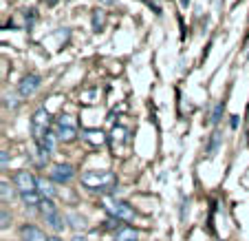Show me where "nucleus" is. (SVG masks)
I'll return each instance as SVG.
<instances>
[{
	"mask_svg": "<svg viewBox=\"0 0 249 241\" xmlns=\"http://www.w3.org/2000/svg\"><path fill=\"white\" fill-rule=\"evenodd\" d=\"M47 219V223H49V228H53L55 232H62L66 228V221H64V217H62L60 213H55V215H49V217H44Z\"/></svg>",
	"mask_w": 249,
	"mask_h": 241,
	"instance_id": "obj_14",
	"label": "nucleus"
},
{
	"mask_svg": "<svg viewBox=\"0 0 249 241\" xmlns=\"http://www.w3.org/2000/svg\"><path fill=\"white\" fill-rule=\"evenodd\" d=\"M55 133L60 142H73L77 137V128L73 126H62V124H55Z\"/></svg>",
	"mask_w": 249,
	"mask_h": 241,
	"instance_id": "obj_9",
	"label": "nucleus"
},
{
	"mask_svg": "<svg viewBox=\"0 0 249 241\" xmlns=\"http://www.w3.org/2000/svg\"><path fill=\"white\" fill-rule=\"evenodd\" d=\"M40 210H42L44 217H49V215H55V213H57L55 203H53L51 199H42V203H40Z\"/></svg>",
	"mask_w": 249,
	"mask_h": 241,
	"instance_id": "obj_20",
	"label": "nucleus"
},
{
	"mask_svg": "<svg viewBox=\"0 0 249 241\" xmlns=\"http://www.w3.org/2000/svg\"><path fill=\"white\" fill-rule=\"evenodd\" d=\"M49 241H62V239H57V237H49Z\"/></svg>",
	"mask_w": 249,
	"mask_h": 241,
	"instance_id": "obj_26",
	"label": "nucleus"
},
{
	"mask_svg": "<svg viewBox=\"0 0 249 241\" xmlns=\"http://www.w3.org/2000/svg\"><path fill=\"white\" fill-rule=\"evenodd\" d=\"M20 237H22V241H49V237L36 226H22Z\"/></svg>",
	"mask_w": 249,
	"mask_h": 241,
	"instance_id": "obj_8",
	"label": "nucleus"
},
{
	"mask_svg": "<svg viewBox=\"0 0 249 241\" xmlns=\"http://www.w3.org/2000/svg\"><path fill=\"white\" fill-rule=\"evenodd\" d=\"M47 2H49V5H53V2H55V0H47Z\"/></svg>",
	"mask_w": 249,
	"mask_h": 241,
	"instance_id": "obj_28",
	"label": "nucleus"
},
{
	"mask_svg": "<svg viewBox=\"0 0 249 241\" xmlns=\"http://www.w3.org/2000/svg\"><path fill=\"white\" fill-rule=\"evenodd\" d=\"M40 76H27V78H22L20 80V84H18V93L22 95V98H29V95H33L36 91H38V86H40Z\"/></svg>",
	"mask_w": 249,
	"mask_h": 241,
	"instance_id": "obj_7",
	"label": "nucleus"
},
{
	"mask_svg": "<svg viewBox=\"0 0 249 241\" xmlns=\"http://www.w3.org/2000/svg\"><path fill=\"white\" fill-rule=\"evenodd\" d=\"M55 142H57V133L49 131L47 135L42 137V142H38V148L40 151H44V153H53L55 151Z\"/></svg>",
	"mask_w": 249,
	"mask_h": 241,
	"instance_id": "obj_10",
	"label": "nucleus"
},
{
	"mask_svg": "<svg viewBox=\"0 0 249 241\" xmlns=\"http://www.w3.org/2000/svg\"><path fill=\"white\" fill-rule=\"evenodd\" d=\"M38 193L42 199H53V195H55V186L51 184V181H47L44 177H40L38 180Z\"/></svg>",
	"mask_w": 249,
	"mask_h": 241,
	"instance_id": "obj_12",
	"label": "nucleus"
},
{
	"mask_svg": "<svg viewBox=\"0 0 249 241\" xmlns=\"http://www.w3.org/2000/svg\"><path fill=\"white\" fill-rule=\"evenodd\" d=\"M82 140H84V142H89L90 146H97V148L108 142L106 133L99 131V128H84V131H82Z\"/></svg>",
	"mask_w": 249,
	"mask_h": 241,
	"instance_id": "obj_6",
	"label": "nucleus"
},
{
	"mask_svg": "<svg viewBox=\"0 0 249 241\" xmlns=\"http://www.w3.org/2000/svg\"><path fill=\"white\" fill-rule=\"evenodd\" d=\"M7 161H9V155H7V151H2V166H7Z\"/></svg>",
	"mask_w": 249,
	"mask_h": 241,
	"instance_id": "obj_24",
	"label": "nucleus"
},
{
	"mask_svg": "<svg viewBox=\"0 0 249 241\" xmlns=\"http://www.w3.org/2000/svg\"><path fill=\"white\" fill-rule=\"evenodd\" d=\"M115 241H139V232L135 230V228H119L117 235H115Z\"/></svg>",
	"mask_w": 249,
	"mask_h": 241,
	"instance_id": "obj_13",
	"label": "nucleus"
},
{
	"mask_svg": "<svg viewBox=\"0 0 249 241\" xmlns=\"http://www.w3.org/2000/svg\"><path fill=\"white\" fill-rule=\"evenodd\" d=\"M14 186L20 190V195L24 193H38V180L29 173V170H18L14 175Z\"/></svg>",
	"mask_w": 249,
	"mask_h": 241,
	"instance_id": "obj_4",
	"label": "nucleus"
},
{
	"mask_svg": "<svg viewBox=\"0 0 249 241\" xmlns=\"http://www.w3.org/2000/svg\"><path fill=\"white\" fill-rule=\"evenodd\" d=\"M57 124H62V126H73V128H77V120L73 118L71 113L60 115V118H57Z\"/></svg>",
	"mask_w": 249,
	"mask_h": 241,
	"instance_id": "obj_21",
	"label": "nucleus"
},
{
	"mask_svg": "<svg viewBox=\"0 0 249 241\" xmlns=\"http://www.w3.org/2000/svg\"><path fill=\"white\" fill-rule=\"evenodd\" d=\"M82 184L89 190L106 193V190H113L117 186V175L110 173V170H86L82 175Z\"/></svg>",
	"mask_w": 249,
	"mask_h": 241,
	"instance_id": "obj_1",
	"label": "nucleus"
},
{
	"mask_svg": "<svg viewBox=\"0 0 249 241\" xmlns=\"http://www.w3.org/2000/svg\"><path fill=\"white\" fill-rule=\"evenodd\" d=\"M49 126H51V115L47 113V109H38L31 118V131H33L36 142H42V137L51 131Z\"/></svg>",
	"mask_w": 249,
	"mask_h": 241,
	"instance_id": "obj_2",
	"label": "nucleus"
},
{
	"mask_svg": "<svg viewBox=\"0 0 249 241\" xmlns=\"http://www.w3.org/2000/svg\"><path fill=\"white\" fill-rule=\"evenodd\" d=\"M73 241H86V239L82 235H75V237H73Z\"/></svg>",
	"mask_w": 249,
	"mask_h": 241,
	"instance_id": "obj_25",
	"label": "nucleus"
},
{
	"mask_svg": "<svg viewBox=\"0 0 249 241\" xmlns=\"http://www.w3.org/2000/svg\"><path fill=\"white\" fill-rule=\"evenodd\" d=\"M20 197H22V201L27 203V206H40V203H42L40 193H24V195H20Z\"/></svg>",
	"mask_w": 249,
	"mask_h": 241,
	"instance_id": "obj_19",
	"label": "nucleus"
},
{
	"mask_svg": "<svg viewBox=\"0 0 249 241\" xmlns=\"http://www.w3.org/2000/svg\"><path fill=\"white\" fill-rule=\"evenodd\" d=\"M221 140H223V133L221 131H214V133H212L210 146H207V151H210V157H214L218 153V148H221Z\"/></svg>",
	"mask_w": 249,
	"mask_h": 241,
	"instance_id": "obj_15",
	"label": "nucleus"
},
{
	"mask_svg": "<svg viewBox=\"0 0 249 241\" xmlns=\"http://www.w3.org/2000/svg\"><path fill=\"white\" fill-rule=\"evenodd\" d=\"M223 109H225V106H223V102H218L216 106H214V111H212V124H216L218 120H221V115H223Z\"/></svg>",
	"mask_w": 249,
	"mask_h": 241,
	"instance_id": "obj_22",
	"label": "nucleus"
},
{
	"mask_svg": "<svg viewBox=\"0 0 249 241\" xmlns=\"http://www.w3.org/2000/svg\"><path fill=\"white\" fill-rule=\"evenodd\" d=\"M66 219H69V221H71V228H75V230H86V228H89V223H86V219L82 217V215H77V213H71Z\"/></svg>",
	"mask_w": 249,
	"mask_h": 241,
	"instance_id": "obj_16",
	"label": "nucleus"
},
{
	"mask_svg": "<svg viewBox=\"0 0 249 241\" xmlns=\"http://www.w3.org/2000/svg\"><path fill=\"white\" fill-rule=\"evenodd\" d=\"M75 177V168L71 164H55L51 168V180L57 181V184H66Z\"/></svg>",
	"mask_w": 249,
	"mask_h": 241,
	"instance_id": "obj_5",
	"label": "nucleus"
},
{
	"mask_svg": "<svg viewBox=\"0 0 249 241\" xmlns=\"http://www.w3.org/2000/svg\"><path fill=\"white\" fill-rule=\"evenodd\" d=\"M104 208L108 210L113 217H117L119 221H132L135 219V210L124 201H115V199H104Z\"/></svg>",
	"mask_w": 249,
	"mask_h": 241,
	"instance_id": "obj_3",
	"label": "nucleus"
},
{
	"mask_svg": "<svg viewBox=\"0 0 249 241\" xmlns=\"http://www.w3.org/2000/svg\"><path fill=\"white\" fill-rule=\"evenodd\" d=\"M128 131L124 126H115L113 128V148H115V153H117V148H122V144H126L128 142Z\"/></svg>",
	"mask_w": 249,
	"mask_h": 241,
	"instance_id": "obj_11",
	"label": "nucleus"
},
{
	"mask_svg": "<svg viewBox=\"0 0 249 241\" xmlns=\"http://www.w3.org/2000/svg\"><path fill=\"white\" fill-rule=\"evenodd\" d=\"M181 2H183V5H188V2H190V0H181Z\"/></svg>",
	"mask_w": 249,
	"mask_h": 241,
	"instance_id": "obj_27",
	"label": "nucleus"
},
{
	"mask_svg": "<svg viewBox=\"0 0 249 241\" xmlns=\"http://www.w3.org/2000/svg\"><path fill=\"white\" fill-rule=\"evenodd\" d=\"M0 226H2V228L9 226V213H7L5 208H2V221H0Z\"/></svg>",
	"mask_w": 249,
	"mask_h": 241,
	"instance_id": "obj_23",
	"label": "nucleus"
},
{
	"mask_svg": "<svg viewBox=\"0 0 249 241\" xmlns=\"http://www.w3.org/2000/svg\"><path fill=\"white\" fill-rule=\"evenodd\" d=\"M104 22H106V16H104V11L95 9L93 11V31H102Z\"/></svg>",
	"mask_w": 249,
	"mask_h": 241,
	"instance_id": "obj_18",
	"label": "nucleus"
},
{
	"mask_svg": "<svg viewBox=\"0 0 249 241\" xmlns=\"http://www.w3.org/2000/svg\"><path fill=\"white\" fill-rule=\"evenodd\" d=\"M0 193H2V201L5 203H9L11 199H14V186L9 184V181H2V184H0Z\"/></svg>",
	"mask_w": 249,
	"mask_h": 241,
	"instance_id": "obj_17",
	"label": "nucleus"
}]
</instances>
